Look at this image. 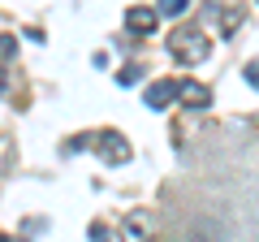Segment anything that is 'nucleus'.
<instances>
[{
    "label": "nucleus",
    "instance_id": "nucleus-1",
    "mask_svg": "<svg viewBox=\"0 0 259 242\" xmlns=\"http://www.w3.org/2000/svg\"><path fill=\"white\" fill-rule=\"evenodd\" d=\"M168 52H173L182 65H199V61H207L212 44H207L203 30H194V26H177V30H168Z\"/></svg>",
    "mask_w": 259,
    "mask_h": 242
},
{
    "label": "nucleus",
    "instance_id": "nucleus-2",
    "mask_svg": "<svg viewBox=\"0 0 259 242\" xmlns=\"http://www.w3.org/2000/svg\"><path fill=\"white\" fill-rule=\"evenodd\" d=\"M91 143H95V151L104 156V165H125V160H130V143L121 139L117 130H100Z\"/></svg>",
    "mask_w": 259,
    "mask_h": 242
},
{
    "label": "nucleus",
    "instance_id": "nucleus-3",
    "mask_svg": "<svg viewBox=\"0 0 259 242\" xmlns=\"http://www.w3.org/2000/svg\"><path fill=\"white\" fill-rule=\"evenodd\" d=\"M177 87H182V83H173V78H160V83H151L147 91H143V104H147L151 112H160V108H168V104L177 100Z\"/></svg>",
    "mask_w": 259,
    "mask_h": 242
},
{
    "label": "nucleus",
    "instance_id": "nucleus-4",
    "mask_svg": "<svg viewBox=\"0 0 259 242\" xmlns=\"http://www.w3.org/2000/svg\"><path fill=\"white\" fill-rule=\"evenodd\" d=\"M125 30H134V35H151V30H156V9H147V5L125 9Z\"/></svg>",
    "mask_w": 259,
    "mask_h": 242
},
{
    "label": "nucleus",
    "instance_id": "nucleus-5",
    "mask_svg": "<svg viewBox=\"0 0 259 242\" xmlns=\"http://www.w3.org/2000/svg\"><path fill=\"white\" fill-rule=\"evenodd\" d=\"M177 100H182L186 108H207V104H212V91H207L203 83H182L177 87Z\"/></svg>",
    "mask_w": 259,
    "mask_h": 242
},
{
    "label": "nucleus",
    "instance_id": "nucleus-6",
    "mask_svg": "<svg viewBox=\"0 0 259 242\" xmlns=\"http://www.w3.org/2000/svg\"><path fill=\"white\" fill-rule=\"evenodd\" d=\"M121 229H125L130 238H143V233L151 229V216H147V212H130L125 221H121Z\"/></svg>",
    "mask_w": 259,
    "mask_h": 242
},
{
    "label": "nucleus",
    "instance_id": "nucleus-7",
    "mask_svg": "<svg viewBox=\"0 0 259 242\" xmlns=\"http://www.w3.org/2000/svg\"><path fill=\"white\" fill-rule=\"evenodd\" d=\"M9 169H13V139L0 134V173H9Z\"/></svg>",
    "mask_w": 259,
    "mask_h": 242
},
{
    "label": "nucleus",
    "instance_id": "nucleus-8",
    "mask_svg": "<svg viewBox=\"0 0 259 242\" xmlns=\"http://www.w3.org/2000/svg\"><path fill=\"white\" fill-rule=\"evenodd\" d=\"M242 22V9H229V13H221V35H233V26Z\"/></svg>",
    "mask_w": 259,
    "mask_h": 242
},
{
    "label": "nucleus",
    "instance_id": "nucleus-9",
    "mask_svg": "<svg viewBox=\"0 0 259 242\" xmlns=\"http://www.w3.org/2000/svg\"><path fill=\"white\" fill-rule=\"evenodd\" d=\"M186 5H190V0H160V13H164V18H177V13H186Z\"/></svg>",
    "mask_w": 259,
    "mask_h": 242
},
{
    "label": "nucleus",
    "instance_id": "nucleus-10",
    "mask_svg": "<svg viewBox=\"0 0 259 242\" xmlns=\"http://www.w3.org/2000/svg\"><path fill=\"white\" fill-rule=\"evenodd\" d=\"M139 78H143V65H130V69H121V74H117V83L121 87H134Z\"/></svg>",
    "mask_w": 259,
    "mask_h": 242
},
{
    "label": "nucleus",
    "instance_id": "nucleus-11",
    "mask_svg": "<svg viewBox=\"0 0 259 242\" xmlns=\"http://www.w3.org/2000/svg\"><path fill=\"white\" fill-rule=\"evenodd\" d=\"M18 52V35H0V61H9Z\"/></svg>",
    "mask_w": 259,
    "mask_h": 242
},
{
    "label": "nucleus",
    "instance_id": "nucleus-12",
    "mask_svg": "<svg viewBox=\"0 0 259 242\" xmlns=\"http://www.w3.org/2000/svg\"><path fill=\"white\" fill-rule=\"evenodd\" d=\"M246 83L259 91V61H255V65H246Z\"/></svg>",
    "mask_w": 259,
    "mask_h": 242
}]
</instances>
